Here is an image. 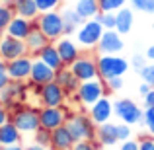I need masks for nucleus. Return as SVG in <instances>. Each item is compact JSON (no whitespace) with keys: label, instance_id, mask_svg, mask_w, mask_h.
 Wrapping results in <instances>:
<instances>
[{"label":"nucleus","instance_id":"obj_43","mask_svg":"<svg viewBox=\"0 0 154 150\" xmlns=\"http://www.w3.org/2000/svg\"><path fill=\"white\" fill-rule=\"evenodd\" d=\"M8 121H10V109H8L6 105L0 103V125L8 123Z\"/></svg>","mask_w":154,"mask_h":150},{"label":"nucleus","instance_id":"obj_42","mask_svg":"<svg viewBox=\"0 0 154 150\" xmlns=\"http://www.w3.org/2000/svg\"><path fill=\"white\" fill-rule=\"evenodd\" d=\"M139 146H140V142H139V140L129 139V140H123V142H121L119 150H139Z\"/></svg>","mask_w":154,"mask_h":150},{"label":"nucleus","instance_id":"obj_15","mask_svg":"<svg viewBox=\"0 0 154 150\" xmlns=\"http://www.w3.org/2000/svg\"><path fill=\"white\" fill-rule=\"evenodd\" d=\"M88 115L92 117L96 125H103L107 121H111V117L115 115L113 111V101L109 99V96H103L102 99H98L90 109H88Z\"/></svg>","mask_w":154,"mask_h":150},{"label":"nucleus","instance_id":"obj_3","mask_svg":"<svg viewBox=\"0 0 154 150\" xmlns=\"http://www.w3.org/2000/svg\"><path fill=\"white\" fill-rule=\"evenodd\" d=\"M113 111L121 123L127 125H144V109L131 98H119L113 101Z\"/></svg>","mask_w":154,"mask_h":150},{"label":"nucleus","instance_id":"obj_21","mask_svg":"<svg viewBox=\"0 0 154 150\" xmlns=\"http://www.w3.org/2000/svg\"><path fill=\"white\" fill-rule=\"evenodd\" d=\"M60 16H63V23H64V35H72L78 31V27L82 26L86 20L74 10V6H64L60 8Z\"/></svg>","mask_w":154,"mask_h":150},{"label":"nucleus","instance_id":"obj_44","mask_svg":"<svg viewBox=\"0 0 154 150\" xmlns=\"http://www.w3.org/2000/svg\"><path fill=\"white\" fill-rule=\"evenodd\" d=\"M143 103H144V107H152L154 105V88L143 98Z\"/></svg>","mask_w":154,"mask_h":150},{"label":"nucleus","instance_id":"obj_10","mask_svg":"<svg viewBox=\"0 0 154 150\" xmlns=\"http://www.w3.org/2000/svg\"><path fill=\"white\" fill-rule=\"evenodd\" d=\"M66 92L60 88V84L57 80H53L49 84H43L41 92H39V101L41 107H63L66 101Z\"/></svg>","mask_w":154,"mask_h":150},{"label":"nucleus","instance_id":"obj_23","mask_svg":"<svg viewBox=\"0 0 154 150\" xmlns=\"http://www.w3.org/2000/svg\"><path fill=\"white\" fill-rule=\"evenodd\" d=\"M115 18H117L115 29L119 31L121 35L131 33L133 23H135V10H133L131 6H123L121 10H117V12H115Z\"/></svg>","mask_w":154,"mask_h":150},{"label":"nucleus","instance_id":"obj_49","mask_svg":"<svg viewBox=\"0 0 154 150\" xmlns=\"http://www.w3.org/2000/svg\"><path fill=\"white\" fill-rule=\"evenodd\" d=\"M144 55H146V59H148V60H154V45H150V47H148Z\"/></svg>","mask_w":154,"mask_h":150},{"label":"nucleus","instance_id":"obj_16","mask_svg":"<svg viewBox=\"0 0 154 150\" xmlns=\"http://www.w3.org/2000/svg\"><path fill=\"white\" fill-rule=\"evenodd\" d=\"M33 27H37V20H27V18H22V16H14V20L8 23V27H6L4 33L26 41Z\"/></svg>","mask_w":154,"mask_h":150},{"label":"nucleus","instance_id":"obj_8","mask_svg":"<svg viewBox=\"0 0 154 150\" xmlns=\"http://www.w3.org/2000/svg\"><path fill=\"white\" fill-rule=\"evenodd\" d=\"M70 70L76 74V78L80 82H86V80H94L100 78V70H98V57L92 55H80L74 63L70 64Z\"/></svg>","mask_w":154,"mask_h":150},{"label":"nucleus","instance_id":"obj_55","mask_svg":"<svg viewBox=\"0 0 154 150\" xmlns=\"http://www.w3.org/2000/svg\"><path fill=\"white\" fill-rule=\"evenodd\" d=\"M0 4H2V0H0Z\"/></svg>","mask_w":154,"mask_h":150},{"label":"nucleus","instance_id":"obj_26","mask_svg":"<svg viewBox=\"0 0 154 150\" xmlns=\"http://www.w3.org/2000/svg\"><path fill=\"white\" fill-rule=\"evenodd\" d=\"M22 142V133L12 121L0 125V144L2 146H10V144H18Z\"/></svg>","mask_w":154,"mask_h":150},{"label":"nucleus","instance_id":"obj_11","mask_svg":"<svg viewBox=\"0 0 154 150\" xmlns=\"http://www.w3.org/2000/svg\"><path fill=\"white\" fill-rule=\"evenodd\" d=\"M23 55H29L26 41L4 33L2 39H0V59H4L6 63H10V60L18 59V57H23Z\"/></svg>","mask_w":154,"mask_h":150},{"label":"nucleus","instance_id":"obj_39","mask_svg":"<svg viewBox=\"0 0 154 150\" xmlns=\"http://www.w3.org/2000/svg\"><path fill=\"white\" fill-rule=\"evenodd\" d=\"M117 136H119V142H123V140H129V139L133 136L131 125H127V123H117Z\"/></svg>","mask_w":154,"mask_h":150},{"label":"nucleus","instance_id":"obj_52","mask_svg":"<svg viewBox=\"0 0 154 150\" xmlns=\"http://www.w3.org/2000/svg\"><path fill=\"white\" fill-rule=\"evenodd\" d=\"M2 35H4V29H0V39H2Z\"/></svg>","mask_w":154,"mask_h":150},{"label":"nucleus","instance_id":"obj_12","mask_svg":"<svg viewBox=\"0 0 154 150\" xmlns=\"http://www.w3.org/2000/svg\"><path fill=\"white\" fill-rule=\"evenodd\" d=\"M31 66H33V57L23 55V57H18V59L6 63V74L10 76V80L26 82L31 76Z\"/></svg>","mask_w":154,"mask_h":150},{"label":"nucleus","instance_id":"obj_47","mask_svg":"<svg viewBox=\"0 0 154 150\" xmlns=\"http://www.w3.org/2000/svg\"><path fill=\"white\" fill-rule=\"evenodd\" d=\"M0 150H26V146L22 142H18V144H10V146H2Z\"/></svg>","mask_w":154,"mask_h":150},{"label":"nucleus","instance_id":"obj_9","mask_svg":"<svg viewBox=\"0 0 154 150\" xmlns=\"http://www.w3.org/2000/svg\"><path fill=\"white\" fill-rule=\"evenodd\" d=\"M27 88H29V84H23V82H18V80H10V84H8L6 88H4L2 92H0V103L6 105L8 109H14L18 103H23L27 98Z\"/></svg>","mask_w":154,"mask_h":150},{"label":"nucleus","instance_id":"obj_6","mask_svg":"<svg viewBox=\"0 0 154 150\" xmlns=\"http://www.w3.org/2000/svg\"><path fill=\"white\" fill-rule=\"evenodd\" d=\"M103 26L98 22L96 18L92 20H86V22L82 23V26L78 27V31H76V43H78L82 49H96L100 43V39H102L103 35Z\"/></svg>","mask_w":154,"mask_h":150},{"label":"nucleus","instance_id":"obj_27","mask_svg":"<svg viewBox=\"0 0 154 150\" xmlns=\"http://www.w3.org/2000/svg\"><path fill=\"white\" fill-rule=\"evenodd\" d=\"M74 10L82 16L84 20H92L100 14V2L98 0H76L74 2Z\"/></svg>","mask_w":154,"mask_h":150},{"label":"nucleus","instance_id":"obj_1","mask_svg":"<svg viewBox=\"0 0 154 150\" xmlns=\"http://www.w3.org/2000/svg\"><path fill=\"white\" fill-rule=\"evenodd\" d=\"M10 121L20 129L22 135H33L39 127H41V121H39V109L31 107L26 103H18L14 109L10 111Z\"/></svg>","mask_w":154,"mask_h":150},{"label":"nucleus","instance_id":"obj_4","mask_svg":"<svg viewBox=\"0 0 154 150\" xmlns=\"http://www.w3.org/2000/svg\"><path fill=\"white\" fill-rule=\"evenodd\" d=\"M129 68H131V63L121 55H98V70L103 82L109 78L125 76Z\"/></svg>","mask_w":154,"mask_h":150},{"label":"nucleus","instance_id":"obj_53","mask_svg":"<svg viewBox=\"0 0 154 150\" xmlns=\"http://www.w3.org/2000/svg\"><path fill=\"white\" fill-rule=\"evenodd\" d=\"M152 33H154V22H152Z\"/></svg>","mask_w":154,"mask_h":150},{"label":"nucleus","instance_id":"obj_29","mask_svg":"<svg viewBox=\"0 0 154 150\" xmlns=\"http://www.w3.org/2000/svg\"><path fill=\"white\" fill-rule=\"evenodd\" d=\"M14 16H16V10L12 4H4V2L0 4V29L6 31L8 23L14 20Z\"/></svg>","mask_w":154,"mask_h":150},{"label":"nucleus","instance_id":"obj_50","mask_svg":"<svg viewBox=\"0 0 154 150\" xmlns=\"http://www.w3.org/2000/svg\"><path fill=\"white\" fill-rule=\"evenodd\" d=\"M0 72H6V60L0 59Z\"/></svg>","mask_w":154,"mask_h":150},{"label":"nucleus","instance_id":"obj_25","mask_svg":"<svg viewBox=\"0 0 154 150\" xmlns=\"http://www.w3.org/2000/svg\"><path fill=\"white\" fill-rule=\"evenodd\" d=\"M47 43H51V41L47 39V35L43 33L39 27H33V29H31V33L27 35V39H26L27 51H29V55H31V57H37V53L41 51L43 47L47 45Z\"/></svg>","mask_w":154,"mask_h":150},{"label":"nucleus","instance_id":"obj_14","mask_svg":"<svg viewBox=\"0 0 154 150\" xmlns=\"http://www.w3.org/2000/svg\"><path fill=\"white\" fill-rule=\"evenodd\" d=\"M96 49H98L100 55H119V53L125 49L123 35L117 29H105Z\"/></svg>","mask_w":154,"mask_h":150},{"label":"nucleus","instance_id":"obj_48","mask_svg":"<svg viewBox=\"0 0 154 150\" xmlns=\"http://www.w3.org/2000/svg\"><path fill=\"white\" fill-rule=\"evenodd\" d=\"M26 150H49V148L41 146V144H37V142H33V144H29V146H26Z\"/></svg>","mask_w":154,"mask_h":150},{"label":"nucleus","instance_id":"obj_20","mask_svg":"<svg viewBox=\"0 0 154 150\" xmlns=\"http://www.w3.org/2000/svg\"><path fill=\"white\" fill-rule=\"evenodd\" d=\"M55 80L60 84V88L66 92V96H74L76 92H78L80 80L76 78V74L70 70V66H63V68H59V70H57Z\"/></svg>","mask_w":154,"mask_h":150},{"label":"nucleus","instance_id":"obj_40","mask_svg":"<svg viewBox=\"0 0 154 150\" xmlns=\"http://www.w3.org/2000/svg\"><path fill=\"white\" fill-rule=\"evenodd\" d=\"M123 84H125L123 76H117V78H109V80H105V86H107V90H109V92H119L121 88H123Z\"/></svg>","mask_w":154,"mask_h":150},{"label":"nucleus","instance_id":"obj_51","mask_svg":"<svg viewBox=\"0 0 154 150\" xmlns=\"http://www.w3.org/2000/svg\"><path fill=\"white\" fill-rule=\"evenodd\" d=\"M2 2H4V4H12V6H14V4L20 2V0H2Z\"/></svg>","mask_w":154,"mask_h":150},{"label":"nucleus","instance_id":"obj_30","mask_svg":"<svg viewBox=\"0 0 154 150\" xmlns=\"http://www.w3.org/2000/svg\"><path fill=\"white\" fill-rule=\"evenodd\" d=\"M131 8L140 14H154V0H129Z\"/></svg>","mask_w":154,"mask_h":150},{"label":"nucleus","instance_id":"obj_18","mask_svg":"<svg viewBox=\"0 0 154 150\" xmlns=\"http://www.w3.org/2000/svg\"><path fill=\"white\" fill-rule=\"evenodd\" d=\"M55 76H57V70H55V68H51L49 64H45L41 59L33 57V66H31L29 84H39V86H43V84L53 82V80H55Z\"/></svg>","mask_w":154,"mask_h":150},{"label":"nucleus","instance_id":"obj_28","mask_svg":"<svg viewBox=\"0 0 154 150\" xmlns=\"http://www.w3.org/2000/svg\"><path fill=\"white\" fill-rule=\"evenodd\" d=\"M14 10H16V16H22V18H27V20H37L39 14H41L35 0H20V2L14 4Z\"/></svg>","mask_w":154,"mask_h":150},{"label":"nucleus","instance_id":"obj_36","mask_svg":"<svg viewBox=\"0 0 154 150\" xmlns=\"http://www.w3.org/2000/svg\"><path fill=\"white\" fill-rule=\"evenodd\" d=\"M144 127L150 136H154V105L152 107H144Z\"/></svg>","mask_w":154,"mask_h":150},{"label":"nucleus","instance_id":"obj_7","mask_svg":"<svg viewBox=\"0 0 154 150\" xmlns=\"http://www.w3.org/2000/svg\"><path fill=\"white\" fill-rule=\"evenodd\" d=\"M37 27L47 35L49 41H57L64 35V23H63V16L60 10H49V12H41L37 18Z\"/></svg>","mask_w":154,"mask_h":150},{"label":"nucleus","instance_id":"obj_34","mask_svg":"<svg viewBox=\"0 0 154 150\" xmlns=\"http://www.w3.org/2000/svg\"><path fill=\"white\" fill-rule=\"evenodd\" d=\"M100 146H102V144L96 139L94 140H76L70 150H100Z\"/></svg>","mask_w":154,"mask_h":150},{"label":"nucleus","instance_id":"obj_17","mask_svg":"<svg viewBox=\"0 0 154 150\" xmlns=\"http://www.w3.org/2000/svg\"><path fill=\"white\" fill-rule=\"evenodd\" d=\"M55 45H57V49H59V55H60V59H63L64 66H70V64L82 55V53H80V45L76 41H72L68 35H63L60 39H57Z\"/></svg>","mask_w":154,"mask_h":150},{"label":"nucleus","instance_id":"obj_31","mask_svg":"<svg viewBox=\"0 0 154 150\" xmlns=\"http://www.w3.org/2000/svg\"><path fill=\"white\" fill-rule=\"evenodd\" d=\"M96 20L103 26V29H115V23H117L115 12H100L96 16Z\"/></svg>","mask_w":154,"mask_h":150},{"label":"nucleus","instance_id":"obj_32","mask_svg":"<svg viewBox=\"0 0 154 150\" xmlns=\"http://www.w3.org/2000/svg\"><path fill=\"white\" fill-rule=\"evenodd\" d=\"M33 142L51 148V131H49V129H45V127H39L37 131L33 133Z\"/></svg>","mask_w":154,"mask_h":150},{"label":"nucleus","instance_id":"obj_41","mask_svg":"<svg viewBox=\"0 0 154 150\" xmlns=\"http://www.w3.org/2000/svg\"><path fill=\"white\" fill-rule=\"evenodd\" d=\"M139 142H140L139 150H154V136H150V135H140Z\"/></svg>","mask_w":154,"mask_h":150},{"label":"nucleus","instance_id":"obj_38","mask_svg":"<svg viewBox=\"0 0 154 150\" xmlns=\"http://www.w3.org/2000/svg\"><path fill=\"white\" fill-rule=\"evenodd\" d=\"M129 63H131V66L135 68L137 72H140V70H143V68L148 64V59H146V55H140V53H137V55L131 57V60H129Z\"/></svg>","mask_w":154,"mask_h":150},{"label":"nucleus","instance_id":"obj_33","mask_svg":"<svg viewBox=\"0 0 154 150\" xmlns=\"http://www.w3.org/2000/svg\"><path fill=\"white\" fill-rule=\"evenodd\" d=\"M100 2V10L102 12H117L123 6H127L129 0H98Z\"/></svg>","mask_w":154,"mask_h":150},{"label":"nucleus","instance_id":"obj_45","mask_svg":"<svg viewBox=\"0 0 154 150\" xmlns=\"http://www.w3.org/2000/svg\"><path fill=\"white\" fill-rule=\"evenodd\" d=\"M8 84H10V76H8L6 72H0V92H2Z\"/></svg>","mask_w":154,"mask_h":150},{"label":"nucleus","instance_id":"obj_22","mask_svg":"<svg viewBox=\"0 0 154 150\" xmlns=\"http://www.w3.org/2000/svg\"><path fill=\"white\" fill-rule=\"evenodd\" d=\"M96 140H98L102 146H115L119 142V136H117V123H107L98 125V131H96Z\"/></svg>","mask_w":154,"mask_h":150},{"label":"nucleus","instance_id":"obj_46","mask_svg":"<svg viewBox=\"0 0 154 150\" xmlns=\"http://www.w3.org/2000/svg\"><path fill=\"white\" fill-rule=\"evenodd\" d=\"M150 90H152V86H150V84H146V82H143V84L139 86V94L143 96V98H144V96H146Z\"/></svg>","mask_w":154,"mask_h":150},{"label":"nucleus","instance_id":"obj_35","mask_svg":"<svg viewBox=\"0 0 154 150\" xmlns=\"http://www.w3.org/2000/svg\"><path fill=\"white\" fill-rule=\"evenodd\" d=\"M139 74H140V78H143V82L150 84L154 88V60H148V64L139 72Z\"/></svg>","mask_w":154,"mask_h":150},{"label":"nucleus","instance_id":"obj_19","mask_svg":"<svg viewBox=\"0 0 154 150\" xmlns=\"http://www.w3.org/2000/svg\"><path fill=\"white\" fill-rule=\"evenodd\" d=\"M74 142L76 140L72 139L66 123L57 127L55 131H51V150H70Z\"/></svg>","mask_w":154,"mask_h":150},{"label":"nucleus","instance_id":"obj_13","mask_svg":"<svg viewBox=\"0 0 154 150\" xmlns=\"http://www.w3.org/2000/svg\"><path fill=\"white\" fill-rule=\"evenodd\" d=\"M68 115L70 113L66 111V107H41L39 109V121H41V127L49 129V131H55L57 127L66 123Z\"/></svg>","mask_w":154,"mask_h":150},{"label":"nucleus","instance_id":"obj_2","mask_svg":"<svg viewBox=\"0 0 154 150\" xmlns=\"http://www.w3.org/2000/svg\"><path fill=\"white\" fill-rule=\"evenodd\" d=\"M66 127L74 140H94L98 131V125L88 113H70L66 119Z\"/></svg>","mask_w":154,"mask_h":150},{"label":"nucleus","instance_id":"obj_54","mask_svg":"<svg viewBox=\"0 0 154 150\" xmlns=\"http://www.w3.org/2000/svg\"><path fill=\"white\" fill-rule=\"evenodd\" d=\"M0 148H2V144H0Z\"/></svg>","mask_w":154,"mask_h":150},{"label":"nucleus","instance_id":"obj_5","mask_svg":"<svg viewBox=\"0 0 154 150\" xmlns=\"http://www.w3.org/2000/svg\"><path fill=\"white\" fill-rule=\"evenodd\" d=\"M107 92H109V90H107V86H105L103 80H102V78H94V80L80 82L78 92H76L72 98H74L76 101H80L84 107L90 109L98 99H102L103 96H107Z\"/></svg>","mask_w":154,"mask_h":150},{"label":"nucleus","instance_id":"obj_24","mask_svg":"<svg viewBox=\"0 0 154 150\" xmlns=\"http://www.w3.org/2000/svg\"><path fill=\"white\" fill-rule=\"evenodd\" d=\"M37 59H41L43 63L49 64L51 68H55V70H59V68L64 66V63H63V59H60V55H59V49H57L55 41L47 43V45L37 53Z\"/></svg>","mask_w":154,"mask_h":150},{"label":"nucleus","instance_id":"obj_37","mask_svg":"<svg viewBox=\"0 0 154 150\" xmlns=\"http://www.w3.org/2000/svg\"><path fill=\"white\" fill-rule=\"evenodd\" d=\"M63 0H35L39 12H49V10H59Z\"/></svg>","mask_w":154,"mask_h":150}]
</instances>
